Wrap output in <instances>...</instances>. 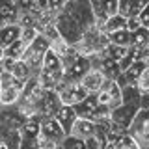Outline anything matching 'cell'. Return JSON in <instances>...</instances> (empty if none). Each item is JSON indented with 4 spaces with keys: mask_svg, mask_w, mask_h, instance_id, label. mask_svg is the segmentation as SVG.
<instances>
[{
    "mask_svg": "<svg viewBox=\"0 0 149 149\" xmlns=\"http://www.w3.org/2000/svg\"><path fill=\"white\" fill-rule=\"evenodd\" d=\"M56 30H58L60 37L65 39L71 47L77 45L84 36V28L80 26V22H78L69 11H65V8L58 15V19H56Z\"/></svg>",
    "mask_w": 149,
    "mask_h": 149,
    "instance_id": "cell-1",
    "label": "cell"
},
{
    "mask_svg": "<svg viewBox=\"0 0 149 149\" xmlns=\"http://www.w3.org/2000/svg\"><path fill=\"white\" fill-rule=\"evenodd\" d=\"M49 49H50V43L43 36H39L32 45H28V49H26V52H24L21 62L26 63V67L30 69V73L34 74V77H37V74L41 73L43 60H45V54L49 52Z\"/></svg>",
    "mask_w": 149,
    "mask_h": 149,
    "instance_id": "cell-2",
    "label": "cell"
},
{
    "mask_svg": "<svg viewBox=\"0 0 149 149\" xmlns=\"http://www.w3.org/2000/svg\"><path fill=\"white\" fill-rule=\"evenodd\" d=\"M127 134L134 142H138V146L142 149H149V112L146 110L138 112L130 127L127 129Z\"/></svg>",
    "mask_w": 149,
    "mask_h": 149,
    "instance_id": "cell-3",
    "label": "cell"
},
{
    "mask_svg": "<svg viewBox=\"0 0 149 149\" xmlns=\"http://www.w3.org/2000/svg\"><path fill=\"white\" fill-rule=\"evenodd\" d=\"M90 6H91L93 19H95V26L99 30H102L104 22L110 17L119 13V0H106V2L104 0H90Z\"/></svg>",
    "mask_w": 149,
    "mask_h": 149,
    "instance_id": "cell-4",
    "label": "cell"
},
{
    "mask_svg": "<svg viewBox=\"0 0 149 149\" xmlns=\"http://www.w3.org/2000/svg\"><path fill=\"white\" fill-rule=\"evenodd\" d=\"M97 102L104 108H108L110 112L116 110L118 106H121V86L118 80H104L101 91L97 93Z\"/></svg>",
    "mask_w": 149,
    "mask_h": 149,
    "instance_id": "cell-5",
    "label": "cell"
},
{
    "mask_svg": "<svg viewBox=\"0 0 149 149\" xmlns=\"http://www.w3.org/2000/svg\"><path fill=\"white\" fill-rule=\"evenodd\" d=\"M140 110H142L140 108V102H121V106H118L116 110L110 112V121L116 127L127 130Z\"/></svg>",
    "mask_w": 149,
    "mask_h": 149,
    "instance_id": "cell-6",
    "label": "cell"
},
{
    "mask_svg": "<svg viewBox=\"0 0 149 149\" xmlns=\"http://www.w3.org/2000/svg\"><path fill=\"white\" fill-rule=\"evenodd\" d=\"M56 93H58L63 106H77L88 97V91L80 86V82H71V84L62 82V86L56 90Z\"/></svg>",
    "mask_w": 149,
    "mask_h": 149,
    "instance_id": "cell-7",
    "label": "cell"
},
{
    "mask_svg": "<svg viewBox=\"0 0 149 149\" xmlns=\"http://www.w3.org/2000/svg\"><path fill=\"white\" fill-rule=\"evenodd\" d=\"M39 136H43L45 140H50V142L62 146V142L67 138V134L63 132V129L60 127V123L54 118H41Z\"/></svg>",
    "mask_w": 149,
    "mask_h": 149,
    "instance_id": "cell-8",
    "label": "cell"
},
{
    "mask_svg": "<svg viewBox=\"0 0 149 149\" xmlns=\"http://www.w3.org/2000/svg\"><path fill=\"white\" fill-rule=\"evenodd\" d=\"M104 74L101 73V69H90L88 74L80 80V86L88 91V95H97L101 91L102 84H104Z\"/></svg>",
    "mask_w": 149,
    "mask_h": 149,
    "instance_id": "cell-9",
    "label": "cell"
},
{
    "mask_svg": "<svg viewBox=\"0 0 149 149\" xmlns=\"http://www.w3.org/2000/svg\"><path fill=\"white\" fill-rule=\"evenodd\" d=\"M146 67H147V63L143 62V60H138V62H134L129 69H125V71L121 73V77L118 78L119 86H121V88H123V86H136L140 74L143 73V69H146Z\"/></svg>",
    "mask_w": 149,
    "mask_h": 149,
    "instance_id": "cell-10",
    "label": "cell"
},
{
    "mask_svg": "<svg viewBox=\"0 0 149 149\" xmlns=\"http://www.w3.org/2000/svg\"><path fill=\"white\" fill-rule=\"evenodd\" d=\"M24 86H0V108H15Z\"/></svg>",
    "mask_w": 149,
    "mask_h": 149,
    "instance_id": "cell-11",
    "label": "cell"
},
{
    "mask_svg": "<svg viewBox=\"0 0 149 149\" xmlns=\"http://www.w3.org/2000/svg\"><path fill=\"white\" fill-rule=\"evenodd\" d=\"M99 69H101V73L104 74L106 80H118L121 77L119 63L116 62V60H112L110 56L106 54V50L99 54Z\"/></svg>",
    "mask_w": 149,
    "mask_h": 149,
    "instance_id": "cell-12",
    "label": "cell"
},
{
    "mask_svg": "<svg viewBox=\"0 0 149 149\" xmlns=\"http://www.w3.org/2000/svg\"><path fill=\"white\" fill-rule=\"evenodd\" d=\"M74 112H77V118L80 119H93L95 118V114L99 112V102H97V97L95 95H88L86 99H84L80 104L73 106Z\"/></svg>",
    "mask_w": 149,
    "mask_h": 149,
    "instance_id": "cell-13",
    "label": "cell"
},
{
    "mask_svg": "<svg viewBox=\"0 0 149 149\" xmlns=\"http://www.w3.org/2000/svg\"><path fill=\"white\" fill-rule=\"evenodd\" d=\"M147 0H119V15L123 19H136L147 6Z\"/></svg>",
    "mask_w": 149,
    "mask_h": 149,
    "instance_id": "cell-14",
    "label": "cell"
},
{
    "mask_svg": "<svg viewBox=\"0 0 149 149\" xmlns=\"http://www.w3.org/2000/svg\"><path fill=\"white\" fill-rule=\"evenodd\" d=\"M62 101H60L58 93L56 91H47L45 99H43V104H41V118H54L58 114V110L62 108Z\"/></svg>",
    "mask_w": 149,
    "mask_h": 149,
    "instance_id": "cell-15",
    "label": "cell"
},
{
    "mask_svg": "<svg viewBox=\"0 0 149 149\" xmlns=\"http://www.w3.org/2000/svg\"><path fill=\"white\" fill-rule=\"evenodd\" d=\"M93 134H95V123L90 121V119H80V118H78L77 121H74V125H73L71 134H69V136L86 142V140L91 138Z\"/></svg>",
    "mask_w": 149,
    "mask_h": 149,
    "instance_id": "cell-16",
    "label": "cell"
},
{
    "mask_svg": "<svg viewBox=\"0 0 149 149\" xmlns=\"http://www.w3.org/2000/svg\"><path fill=\"white\" fill-rule=\"evenodd\" d=\"M54 119L60 123V127L63 129V132L67 134H71V129H73V125H74V121H77V112H74L73 106H62V108L58 110V114L54 116Z\"/></svg>",
    "mask_w": 149,
    "mask_h": 149,
    "instance_id": "cell-17",
    "label": "cell"
},
{
    "mask_svg": "<svg viewBox=\"0 0 149 149\" xmlns=\"http://www.w3.org/2000/svg\"><path fill=\"white\" fill-rule=\"evenodd\" d=\"M22 28L19 24H8L0 28V47L2 49H8L11 43H15L17 39H21Z\"/></svg>",
    "mask_w": 149,
    "mask_h": 149,
    "instance_id": "cell-18",
    "label": "cell"
},
{
    "mask_svg": "<svg viewBox=\"0 0 149 149\" xmlns=\"http://www.w3.org/2000/svg\"><path fill=\"white\" fill-rule=\"evenodd\" d=\"M39 129H41V118L39 116H32V118L24 119V123H22V127H21L22 140H37Z\"/></svg>",
    "mask_w": 149,
    "mask_h": 149,
    "instance_id": "cell-19",
    "label": "cell"
},
{
    "mask_svg": "<svg viewBox=\"0 0 149 149\" xmlns=\"http://www.w3.org/2000/svg\"><path fill=\"white\" fill-rule=\"evenodd\" d=\"M41 73H63V63H62V60H60L50 49H49V52L45 54Z\"/></svg>",
    "mask_w": 149,
    "mask_h": 149,
    "instance_id": "cell-20",
    "label": "cell"
},
{
    "mask_svg": "<svg viewBox=\"0 0 149 149\" xmlns=\"http://www.w3.org/2000/svg\"><path fill=\"white\" fill-rule=\"evenodd\" d=\"M121 30H127V19H123L118 13V15L110 17L108 21L104 22V26H102V34L104 36H110V34H116V32H121Z\"/></svg>",
    "mask_w": 149,
    "mask_h": 149,
    "instance_id": "cell-21",
    "label": "cell"
},
{
    "mask_svg": "<svg viewBox=\"0 0 149 149\" xmlns=\"http://www.w3.org/2000/svg\"><path fill=\"white\" fill-rule=\"evenodd\" d=\"M130 47L138 50H146L149 47V30L146 28H140V30L130 34Z\"/></svg>",
    "mask_w": 149,
    "mask_h": 149,
    "instance_id": "cell-22",
    "label": "cell"
},
{
    "mask_svg": "<svg viewBox=\"0 0 149 149\" xmlns=\"http://www.w3.org/2000/svg\"><path fill=\"white\" fill-rule=\"evenodd\" d=\"M26 49H28V45L24 43V41H22V39H17L15 43H11L8 49H4V56H6V58H11V60H17V62H19V60H22Z\"/></svg>",
    "mask_w": 149,
    "mask_h": 149,
    "instance_id": "cell-23",
    "label": "cell"
},
{
    "mask_svg": "<svg viewBox=\"0 0 149 149\" xmlns=\"http://www.w3.org/2000/svg\"><path fill=\"white\" fill-rule=\"evenodd\" d=\"M50 50H52L60 60H63L65 56L71 52V45H69L65 39H62V37H56L54 41H50Z\"/></svg>",
    "mask_w": 149,
    "mask_h": 149,
    "instance_id": "cell-24",
    "label": "cell"
},
{
    "mask_svg": "<svg viewBox=\"0 0 149 149\" xmlns=\"http://www.w3.org/2000/svg\"><path fill=\"white\" fill-rule=\"evenodd\" d=\"M108 41L110 45H116V47H130V32L121 30V32H116V34H110Z\"/></svg>",
    "mask_w": 149,
    "mask_h": 149,
    "instance_id": "cell-25",
    "label": "cell"
},
{
    "mask_svg": "<svg viewBox=\"0 0 149 149\" xmlns=\"http://www.w3.org/2000/svg\"><path fill=\"white\" fill-rule=\"evenodd\" d=\"M130 47H116V45H108V49H106V54L110 56L112 60H116L118 63H121L125 60V56L129 54Z\"/></svg>",
    "mask_w": 149,
    "mask_h": 149,
    "instance_id": "cell-26",
    "label": "cell"
},
{
    "mask_svg": "<svg viewBox=\"0 0 149 149\" xmlns=\"http://www.w3.org/2000/svg\"><path fill=\"white\" fill-rule=\"evenodd\" d=\"M11 74L17 78V80H21V82H24V84L30 80L32 77H34V74L30 73V69L26 67V63H24V62H21V60L17 62V65H15V69H13V73H11Z\"/></svg>",
    "mask_w": 149,
    "mask_h": 149,
    "instance_id": "cell-27",
    "label": "cell"
},
{
    "mask_svg": "<svg viewBox=\"0 0 149 149\" xmlns=\"http://www.w3.org/2000/svg\"><path fill=\"white\" fill-rule=\"evenodd\" d=\"M136 88H138V91L142 93H149V65L146 69H143V73L140 74V78H138V82H136Z\"/></svg>",
    "mask_w": 149,
    "mask_h": 149,
    "instance_id": "cell-28",
    "label": "cell"
},
{
    "mask_svg": "<svg viewBox=\"0 0 149 149\" xmlns=\"http://www.w3.org/2000/svg\"><path fill=\"white\" fill-rule=\"evenodd\" d=\"M62 149H86V142L78 138H73V136H67L62 142Z\"/></svg>",
    "mask_w": 149,
    "mask_h": 149,
    "instance_id": "cell-29",
    "label": "cell"
},
{
    "mask_svg": "<svg viewBox=\"0 0 149 149\" xmlns=\"http://www.w3.org/2000/svg\"><path fill=\"white\" fill-rule=\"evenodd\" d=\"M39 37V32L36 28H22V34H21V39L24 41L26 45H32L34 41Z\"/></svg>",
    "mask_w": 149,
    "mask_h": 149,
    "instance_id": "cell-30",
    "label": "cell"
},
{
    "mask_svg": "<svg viewBox=\"0 0 149 149\" xmlns=\"http://www.w3.org/2000/svg\"><path fill=\"white\" fill-rule=\"evenodd\" d=\"M62 146L50 142V140H45L43 136H37V149H60Z\"/></svg>",
    "mask_w": 149,
    "mask_h": 149,
    "instance_id": "cell-31",
    "label": "cell"
},
{
    "mask_svg": "<svg viewBox=\"0 0 149 149\" xmlns=\"http://www.w3.org/2000/svg\"><path fill=\"white\" fill-rule=\"evenodd\" d=\"M121 149H142V147H140L138 142H134L129 134H125V136L121 138Z\"/></svg>",
    "mask_w": 149,
    "mask_h": 149,
    "instance_id": "cell-32",
    "label": "cell"
},
{
    "mask_svg": "<svg viewBox=\"0 0 149 149\" xmlns=\"http://www.w3.org/2000/svg\"><path fill=\"white\" fill-rule=\"evenodd\" d=\"M138 19H140V24H142V28L149 30V4L142 9V13L138 15Z\"/></svg>",
    "mask_w": 149,
    "mask_h": 149,
    "instance_id": "cell-33",
    "label": "cell"
},
{
    "mask_svg": "<svg viewBox=\"0 0 149 149\" xmlns=\"http://www.w3.org/2000/svg\"><path fill=\"white\" fill-rule=\"evenodd\" d=\"M15 65H17V60H11V58H6V56H4V60H2V69H4V73H13Z\"/></svg>",
    "mask_w": 149,
    "mask_h": 149,
    "instance_id": "cell-34",
    "label": "cell"
},
{
    "mask_svg": "<svg viewBox=\"0 0 149 149\" xmlns=\"http://www.w3.org/2000/svg\"><path fill=\"white\" fill-rule=\"evenodd\" d=\"M142 28V24H140V19L136 17V19H129L127 21V30L132 34V32H136V30H140Z\"/></svg>",
    "mask_w": 149,
    "mask_h": 149,
    "instance_id": "cell-35",
    "label": "cell"
},
{
    "mask_svg": "<svg viewBox=\"0 0 149 149\" xmlns=\"http://www.w3.org/2000/svg\"><path fill=\"white\" fill-rule=\"evenodd\" d=\"M140 108L149 112V93H143L142 99H140Z\"/></svg>",
    "mask_w": 149,
    "mask_h": 149,
    "instance_id": "cell-36",
    "label": "cell"
},
{
    "mask_svg": "<svg viewBox=\"0 0 149 149\" xmlns=\"http://www.w3.org/2000/svg\"><path fill=\"white\" fill-rule=\"evenodd\" d=\"M2 60H4V49L0 47V62H2Z\"/></svg>",
    "mask_w": 149,
    "mask_h": 149,
    "instance_id": "cell-37",
    "label": "cell"
},
{
    "mask_svg": "<svg viewBox=\"0 0 149 149\" xmlns=\"http://www.w3.org/2000/svg\"><path fill=\"white\" fill-rule=\"evenodd\" d=\"M4 73V69H2V62H0V74H2Z\"/></svg>",
    "mask_w": 149,
    "mask_h": 149,
    "instance_id": "cell-38",
    "label": "cell"
},
{
    "mask_svg": "<svg viewBox=\"0 0 149 149\" xmlns=\"http://www.w3.org/2000/svg\"><path fill=\"white\" fill-rule=\"evenodd\" d=\"M146 63H147V65H149V60H147V62H146Z\"/></svg>",
    "mask_w": 149,
    "mask_h": 149,
    "instance_id": "cell-39",
    "label": "cell"
},
{
    "mask_svg": "<svg viewBox=\"0 0 149 149\" xmlns=\"http://www.w3.org/2000/svg\"><path fill=\"white\" fill-rule=\"evenodd\" d=\"M60 149H62V147H60Z\"/></svg>",
    "mask_w": 149,
    "mask_h": 149,
    "instance_id": "cell-40",
    "label": "cell"
}]
</instances>
